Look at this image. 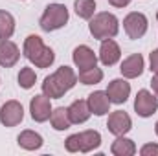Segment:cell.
Here are the masks:
<instances>
[{
  "instance_id": "1",
  "label": "cell",
  "mask_w": 158,
  "mask_h": 156,
  "mask_svg": "<svg viewBox=\"0 0 158 156\" xmlns=\"http://www.w3.org/2000/svg\"><path fill=\"white\" fill-rule=\"evenodd\" d=\"M77 83V76L70 66H61L57 68L52 76L44 79L42 83V94L50 99H59L63 97L68 90H72Z\"/></svg>"
},
{
  "instance_id": "2",
  "label": "cell",
  "mask_w": 158,
  "mask_h": 156,
  "mask_svg": "<svg viewBox=\"0 0 158 156\" xmlns=\"http://www.w3.org/2000/svg\"><path fill=\"white\" fill-rule=\"evenodd\" d=\"M24 57L33 63L37 68H48L55 61V53L50 46H44V42L39 35H28L24 40Z\"/></svg>"
},
{
  "instance_id": "3",
  "label": "cell",
  "mask_w": 158,
  "mask_h": 156,
  "mask_svg": "<svg viewBox=\"0 0 158 156\" xmlns=\"http://www.w3.org/2000/svg\"><path fill=\"white\" fill-rule=\"evenodd\" d=\"M88 30L92 33V37L98 40L112 39L118 35L119 30V20L116 18V15L109 13V11H101L98 15H94L88 22Z\"/></svg>"
},
{
  "instance_id": "4",
  "label": "cell",
  "mask_w": 158,
  "mask_h": 156,
  "mask_svg": "<svg viewBox=\"0 0 158 156\" xmlns=\"http://www.w3.org/2000/svg\"><path fill=\"white\" fill-rule=\"evenodd\" d=\"M68 22V9L64 4H50L46 6L39 24L44 31H55L61 30Z\"/></svg>"
},
{
  "instance_id": "5",
  "label": "cell",
  "mask_w": 158,
  "mask_h": 156,
  "mask_svg": "<svg viewBox=\"0 0 158 156\" xmlns=\"http://www.w3.org/2000/svg\"><path fill=\"white\" fill-rule=\"evenodd\" d=\"M147 17L140 11H132L123 18V30L129 35V39H142L147 31Z\"/></svg>"
},
{
  "instance_id": "6",
  "label": "cell",
  "mask_w": 158,
  "mask_h": 156,
  "mask_svg": "<svg viewBox=\"0 0 158 156\" xmlns=\"http://www.w3.org/2000/svg\"><path fill=\"white\" fill-rule=\"evenodd\" d=\"M24 119V109L19 101L11 99L0 107V123L4 127H17Z\"/></svg>"
},
{
  "instance_id": "7",
  "label": "cell",
  "mask_w": 158,
  "mask_h": 156,
  "mask_svg": "<svg viewBox=\"0 0 158 156\" xmlns=\"http://www.w3.org/2000/svg\"><path fill=\"white\" fill-rule=\"evenodd\" d=\"M158 109V99L155 94H151L149 90H140L136 94L134 99V110L140 117H149L156 112Z\"/></svg>"
},
{
  "instance_id": "8",
  "label": "cell",
  "mask_w": 158,
  "mask_h": 156,
  "mask_svg": "<svg viewBox=\"0 0 158 156\" xmlns=\"http://www.w3.org/2000/svg\"><path fill=\"white\" fill-rule=\"evenodd\" d=\"M107 129L114 136H125L132 129V119H131V116L127 112H123V110L110 112L109 114V121H107Z\"/></svg>"
},
{
  "instance_id": "9",
  "label": "cell",
  "mask_w": 158,
  "mask_h": 156,
  "mask_svg": "<svg viewBox=\"0 0 158 156\" xmlns=\"http://www.w3.org/2000/svg\"><path fill=\"white\" fill-rule=\"evenodd\" d=\"M52 110H53V109H52L50 97H46L44 94L31 97V101H30V112H31L33 121H37V123H44L46 119H50Z\"/></svg>"
},
{
  "instance_id": "10",
  "label": "cell",
  "mask_w": 158,
  "mask_h": 156,
  "mask_svg": "<svg viewBox=\"0 0 158 156\" xmlns=\"http://www.w3.org/2000/svg\"><path fill=\"white\" fill-rule=\"evenodd\" d=\"M107 96L110 99V103H116V105H121L129 99L131 96V84L125 81V79H112L107 86Z\"/></svg>"
},
{
  "instance_id": "11",
  "label": "cell",
  "mask_w": 158,
  "mask_h": 156,
  "mask_svg": "<svg viewBox=\"0 0 158 156\" xmlns=\"http://www.w3.org/2000/svg\"><path fill=\"white\" fill-rule=\"evenodd\" d=\"M86 103H88V109L94 116H105L110 112V99H109L107 92H101V90L92 92L88 96Z\"/></svg>"
},
{
  "instance_id": "12",
  "label": "cell",
  "mask_w": 158,
  "mask_h": 156,
  "mask_svg": "<svg viewBox=\"0 0 158 156\" xmlns=\"http://www.w3.org/2000/svg\"><path fill=\"white\" fill-rule=\"evenodd\" d=\"M72 59H74V64L79 68V72L81 70H86V68H92V66L98 64V57H96L94 50L88 48L86 44H81V46H77L74 50Z\"/></svg>"
},
{
  "instance_id": "13",
  "label": "cell",
  "mask_w": 158,
  "mask_h": 156,
  "mask_svg": "<svg viewBox=\"0 0 158 156\" xmlns=\"http://www.w3.org/2000/svg\"><path fill=\"white\" fill-rule=\"evenodd\" d=\"M119 70H121V76L127 77V79L140 77V76L143 74V57H142L140 53H132V55H129L127 59H123Z\"/></svg>"
},
{
  "instance_id": "14",
  "label": "cell",
  "mask_w": 158,
  "mask_h": 156,
  "mask_svg": "<svg viewBox=\"0 0 158 156\" xmlns=\"http://www.w3.org/2000/svg\"><path fill=\"white\" fill-rule=\"evenodd\" d=\"M121 57V50H119L118 42L112 39L101 40V48H99V61L105 66H114Z\"/></svg>"
},
{
  "instance_id": "15",
  "label": "cell",
  "mask_w": 158,
  "mask_h": 156,
  "mask_svg": "<svg viewBox=\"0 0 158 156\" xmlns=\"http://www.w3.org/2000/svg\"><path fill=\"white\" fill-rule=\"evenodd\" d=\"M20 59V50L15 42L11 40H0V66L4 68H11L19 63Z\"/></svg>"
},
{
  "instance_id": "16",
  "label": "cell",
  "mask_w": 158,
  "mask_h": 156,
  "mask_svg": "<svg viewBox=\"0 0 158 156\" xmlns=\"http://www.w3.org/2000/svg\"><path fill=\"white\" fill-rule=\"evenodd\" d=\"M68 116H70V121L72 123H85V121H88V117L92 116V112H90V109H88V103L85 101V99H76L70 107H68Z\"/></svg>"
},
{
  "instance_id": "17",
  "label": "cell",
  "mask_w": 158,
  "mask_h": 156,
  "mask_svg": "<svg viewBox=\"0 0 158 156\" xmlns=\"http://www.w3.org/2000/svg\"><path fill=\"white\" fill-rule=\"evenodd\" d=\"M17 142H19V147H22V149H26V151H37L42 147V136L37 134L35 130H22L20 134H19V138H17Z\"/></svg>"
},
{
  "instance_id": "18",
  "label": "cell",
  "mask_w": 158,
  "mask_h": 156,
  "mask_svg": "<svg viewBox=\"0 0 158 156\" xmlns=\"http://www.w3.org/2000/svg\"><path fill=\"white\" fill-rule=\"evenodd\" d=\"M110 153L114 156H132L136 154V145L132 140H129L125 136H118L110 145Z\"/></svg>"
},
{
  "instance_id": "19",
  "label": "cell",
  "mask_w": 158,
  "mask_h": 156,
  "mask_svg": "<svg viewBox=\"0 0 158 156\" xmlns=\"http://www.w3.org/2000/svg\"><path fill=\"white\" fill-rule=\"evenodd\" d=\"M50 123L55 130H66L70 129L72 121H70V116H68V109L64 107H59V109H53L52 114H50Z\"/></svg>"
},
{
  "instance_id": "20",
  "label": "cell",
  "mask_w": 158,
  "mask_h": 156,
  "mask_svg": "<svg viewBox=\"0 0 158 156\" xmlns=\"http://www.w3.org/2000/svg\"><path fill=\"white\" fill-rule=\"evenodd\" d=\"M81 136V153H90L101 145V134L98 130H83Z\"/></svg>"
},
{
  "instance_id": "21",
  "label": "cell",
  "mask_w": 158,
  "mask_h": 156,
  "mask_svg": "<svg viewBox=\"0 0 158 156\" xmlns=\"http://www.w3.org/2000/svg\"><path fill=\"white\" fill-rule=\"evenodd\" d=\"M15 33V18L9 11L0 9V40L11 39V35Z\"/></svg>"
},
{
  "instance_id": "22",
  "label": "cell",
  "mask_w": 158,
  "mask_h": 156,
  "mask_svg": "<svg viewBox=\"0 0 158 156\" xmlns=\"http://www.w3.org/2000/svg\"><path fill=\"white\" fill-rule=\"evenodd\" d=\"M74 9H76L77 17L85 18V20H90L96 13V0H76Z\"/></svg>"
},
{
  "instance_id": "23",
  "label": "cell",
  "mask_w": 158,
  "mask_h": 156,
  "mask_svg": "<svg viewBox=\"0 0 158 156\" xmlns=\"http://www.w3.org/2000/svg\"><path fill=\"white\" fill-rule=\"evenodd\" d=\"M101 79H103V72H101L98 66L81 70L79 76H77V81L83 83V84H98V83H101Z\"/></svg>"
},
{
  "instance_id": "24",
  "label": "cell",
  "mask_w": 158,
  "mask_h": 156,
  "mask_svg": "<svg viewBox=\"0 0 158 156\" xmlns=\"http://www.w3.org/2000/svg\"><path fill=\"white\" fill-rule=\"evenodd\" d=\"M35 81H37V76H35V72H33V68H30V66H24L20 72H19V84L22 86V88H31L33 84H35Z\"/></svg>"
},
{
  "instance_id": "25",
  "label": "cell",
  "mask_w": 158,
  "mask_h": 156,
  "mask_svg": "<svg viewBox=\"0 0 158 156\" xmlns=\"http://www.w3.org/2000/svg\"><path fill=\"white\" fill-rule=\"evenodd\" d=\"M64 147H66V151H68V153H81V136H79V132H77V134H72V136H68V138H66Z\"/></svg>"
},
{
  "instance_id": "26",
  "label": "cell",
  "mask_w": 158,
  "mask_h": 156,
  "mask_svg": "<svg viewBox=\"0 0 158 156\" xmlns=\"http://www.w3.org/2000/svg\"><path fill=\"white\" fill-rule=\"evenodd\" d=\"M140 154L142 156H158V145L156 143H145L140 149Z\"/></svg>"
},
{
  "instance_id": "27",
  "label": "cell",
  "mask_w": 158,
  "mask_h": 156,
  "mask_svg": "<svg viewBox=\"0 0 158 156\" xmlns=\"http://www.w3.org/2000/svg\"><path fill=\"white\" fill-rule=\"evenodd\" d=\"M149 64H151V72L153 74H158V50H153L149 53Z\"/></svg>"
},
{
  "instance_id": "28",
  "label": "cell",
  "mask_w": 158,
  "mask_h": 156,
  "mask_svg": "<svg viewBox=\"0 0 158 156\" xmlns=\"http://www.w3.org/2000/svg\"><path fill=\"white\" fill-rule=\"evenodd\" d=\"M129 2L131 0H109V4L114 7H125V6H129Z\"/></svg>"
},
{
  "instance_id": "29",
  "label": "cell",
  "mask_w": 158,
  "mask_h": 156,
  "mask_svg": "<svg viewBox=\"0 0 158 156\" xmlns=\"http://www.w3.org/2000/svg\"><path fill=\"white\" fill-rule=\"evenodd\" d=\"M151 86H153V94L156 96V99H158V74H155V77L151 79Z\"/></svg>"
},
{
  "instance_id": "30",
  "label": "cell",
  "mask_w": 158,
  "mask_h": 156,
  "mask_svg": "<svg viewBox=\"0 0 158 156\" xmlns=\"http://www.w3.org/2000/svg\"><path fill=\"white\" fill-rule=\"evenodd\" d=\"M155 132H156V136H158V121H156V125H155Z\"/></svg>"
},
{
  "instance_id": "31",
  "label": "cell",
  "mask_w": 158,
  "mask_h": 156,
  "mask_svg": "<svg viewBox=\"0 0 158 156\" xmlns=\"http://www.w3.org/2000/svg\"><path fill=\"white\" fill-rule=\"evenodd\" d=\"M156 20H158V13H156Z\"/></svg>"
}]
</instances>
